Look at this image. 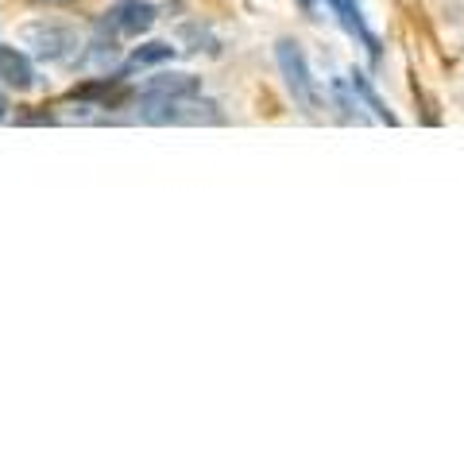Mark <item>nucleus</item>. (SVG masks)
<instances>
[{"mask_svg": "<svg viewBox=\"0 0 464 464\" xmlns=\"http://www.w3.org/2000/svg\"><path fill=\"white\" fill-rule=\"evenodd\" d=\"M136 112L143 124H225V112L217 101L190 93V97H140Z\"/></svg>", "mask_w": 464, "mask_h": 464, "instance_id": "obj_1", "label": "nucleus"}, {"mask_svg": "<svg viewBox=\"0 0 464 464\" xmlns=\"http://www.w3.org/2000/svg\"><path fill=\"white\" fill-rule=\"evenodd\" d=\"M275 63H279V74H283L290 101H295L306 116H314L317 109H322V85H317V78H314L302 43L298 39H279L275 43Z\"/></svg>", "mask_w": 464, "mask_h": 464, "instance_id": "obj_2", "label": "nucleus"}, {"mask_svg": "<svg viewBox=\"0 0 464 464\" xmlns=\"http://www.w3.org/2000/svg\"><path fill=\"white\" fill-rule=\"evenodd\" d=\"M20 43L27 54L39 63H74L78 58V32L66 24H24L20 27Z\"/></svg>", "mask_w": 464, "mask_h": 464, "instance_id": "obj_3", "label": "nucleus"}, {"mask_svg": "<svg viewBox=\"0 0 464 464\" xmlns=\"http://www.w3.org/2000/svg\"><path fill=\"white\" fill-rule=\"evenodd\" d=\"M159 20V12L155 5H148V0H116V5L105 12V20H101V27H109L112 35H143V32H151Z\"/></svg>", "mask_w": 464, "mask_h": 464, "instance_id": "obj_4", "label": "nucleus"}, {"mask_svg": "<svg viewBox=\"0 0 464 464\" xmlns=\"http://www.w3.org/2000/svg\"><path fill=\"white\" fill-rule=\"evenodd\" d=\"M325 5L333 8V16H337V24L344 27V32L368 51V63L380 66V63H383V43H380V35H375L372 27H368V20H364V12H360L356 0H325Z\"/></svg>", "mask_w": 464, "mask_h": 464, "instance_id": "obj_5", "label": "nucleus"}, {"mask_svg": "<svg viewBox=\"0 0 464 464\" xmlns=\"http://www.w3.org/2000/svg\"><path fill=\"white\" fill-rule=\"evenodd\" d=\"M0 82L8 90H32L35 85V66H32V54L20 51V47H5L0 43Z\"/></svg>", "mask_w": 464, "mask_h": 464, "instance_id": "obj_6", "label": "nucleus"}, {"mask_svg": "<svg viewBox=\"0 0 464 464\" xmlns=\"http://www.w3.org/2000/svg\"><path fill=\"white\" fill-rule=\"evenodd\" d=\"M201 93V78L182 74V70H170V74H155L140 85L136 97H190Z\"/></svg>", "mask_w": 464, "mask_h": 464, "instance_id": "obj_7", "label": "nucleus"}, {"mask_svg": "<svg viewBox=\"0 0 464 464\" xmlns=\"http://www.w3.org/2000/svg\"><path fill=\"white\" fill-rule=\"evenodd\" d=\"M348 85H353V93L360 97V105L368 109V116H372V121H380V124H391V128L399 124V116L387 109V101H383L380 93H375V85L368 82V74H364V70H353V74H348Z\"/></svg>", "mask_w": 464, "mask_h": 464, "instance_id": "obj_8", "label": "nucleus"}, {"mask_svg": "<svg viewBox=\"0 0 464 464\" xmlns=\"http://www.w3.org/2000/svg\"><path fill=\"white\" fill-rule=\"evenodd\" d=\"M121 35H112L109 27H97V35H93V43H90V51L85 54H78V63L82 66H93V70H109L121 63V43H116Z\"/></svg>", "mask_w": 464, "mask_h": 464, "instance_id": "obj_9", "label": "nucleus"}, {"mask_svg": "<svg viewBox=\"0 0 464 464\" xmlns=\"http://www.w3.org/2000/svg\"><path fill=\"white\" fill-rule=\"evenodd\" d=\"M174 58V47L167 39H155V43H143V47H136L132 54L124 58V70L121 74H136V70H148V66H159V63H170Z\"/></svg>", "mask_w": 464, "mask_h": 464, "instance_id": "obj_10", "label": "nucleus"}, {"mask_svg": "<svg viewBox=\"0 0 464 464\" xmlns=\"http://www.w3.org/2000/svg\"><path fill=\"white\" fill-rule=\"evenodd\" d=\"M329 93H333V105H337V112H341V121L344 124H364L368 121V112H364V105H360V97L353 93V85H348V78H337L329 85Z\"/></svg>", "mask_w": 464, "mask_h": 464, "instance_id": "obj_11", "label": "nucleus"}, {"mask_svg": "<svg viewBox=\"0 0 464 464\" xmlns=\"http://www.w3.org/2000/svg\"><path fill=\"white\" fill-rule=\"evenodd\" d=\"M5 121H8V101L0 97V124H5Z\"/></svg>", "mask_w": 464, "mask_h": 464, "instance_id": "obj_12", "label": "nucleus"}, {"mask_svg": "<svg viewBox=\"0 0 464 464\" xmlns=\"http://www.w3.org/2000/svg\"><path fill=\"white\" fill-rule=\"evenodd\" d=\"M298 5H302V8H306V12H314V0H298Z\"/></svg>", "mask_w": 464, "mask_h": 464, "instance_id": "obj_13", "label": "nucleus"}]
</instances>
